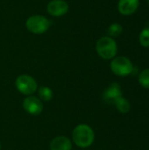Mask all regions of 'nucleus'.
Instances as JSON below:
<instances>
[{"label": "nucleus", "instance_id": "f257e3e1", "mask_svg": "<svg viewBox=\"0 0 149 150\" xmlns=\"http://www.w3.org/2000/svg\"><path fill=\"white\" fill-rule=\"evenodd\" d=\"M94 132L90 127L82 124L77 126L73 131V141L80 148H88L94 142Z\"/></svg>", "mask_w": 149, "mask_h": 150}, {"label": "nucleus", "instance_id": "f03ea898", "mask_svg": "<svg viewBox=\"0 0 149 150\" xmlns=\"http://www.w3.org/2000/svg\"><path fill=\"white\" fill-rule=\"evenodd\" d=\"M96 50L100 57L105 60H110L116 56L118 52V45L112 38L105 36L100 38L97 41Z\"/></svg>", "mask_w": 149, "mask_h": 150}, {"label": "nucleus", "instance_id": "7ed1b4c3", "mask_svg": "<svg viewBox=\"0 0 149 150\" xmlns=\"http://www.w3.org/2000/svg\"><path fill=\"white\" fill-rule=\"evenodd\" d=\"M50 21L44 16L33 15L26 19V29L34 34H41L46 33L50 27Z\"/></svg>", "mask_w": 149, "mask_h": 150}, {"label": "nucleus", "instance_id": "20e7f679", "mask_svg": "<svg viewBox=\"0 0 149 150\" xmlns=\"http://www.w3.org/2000/svg\"><path fill=\"white\" fill-rule=\"evenodd\" d=\"M111 69L119 76H126L133 71V65L127 57L117 56L111 62Z\"/></svg>", "mask_w": 149, "mask_h": 150}, {"label": "nucleus", "instance_id": "39448f33", "mask_svg": "<svg viewBox=\"0 0 149 150\" xmlns=\"http://www.w3.org/2000/svg\"><path fill=\"white\" fill-rule=\"evenodd\" d=\"M16 87L24 95H31L37 90L36 81L30 76L21 75L16 80Z\"/></svg>", "mask_w": 149, "mask_h": 150}, {"label": "nucleus", "instance_id": "423d86ee", "mask_svg": "<svg viewBox=\"0 0 149 150\" xmlns=\"http://www.w3.org/2000/svg\"><path fill=\"white\" fill-rule=\"evenodd\" d=\"M47 11L54 17L65 15L68 11V4L64 0H52L47 4Z\"/></svg>", "mask_w": 149, "mask_h": 150}, {"label": "nucleus", "instance_id": "0eeeda50", "mask_svg": "<svg viewBox=\"0 0 149 150\" xmlns=\"http://www.w3.org/2000/svg\"><path fill=\"white\" fill-rule=\"evenodd\" d=\"M24 109L32 115H39L43 110L41 101L35 97H28L24 100Z\"/></svg>", "mask_w": 149, "mask_h": 150}, {"label": "nucleus", "instance_id": "6e6552de", "mask_svg": "<svg viewBox=\"0 0 149 150\" xmlns=\"http://www.w3.org/2000/svg\"><path fill=\"white\" fill-rule=\"evenodd\" d=\"M139 4V0H119L118 4V10L120 14L129 16L137 11Z\"/></svg>", "mask_w": 149, "mask_h": 150}, {"label": "nucleus", "instance_id": "1a4fd4ad", "mask_svg": "<svg viewBox=\"0 0 149 150\" xmlns=\"http://www.w3.org/2000/svg\"><path fill=\"white\" fill-rule=\"evenodd\" d=\"M122 97V91L120 85L117 83H112L104 93V100L108 104H114V102Z\"/></svg>", "mask_w": 149, "mask_h": 150}, {"label": "nucleus", "instance_id": "9d476101", "mask_svg": "<svg viewBox=\"0 0 149 150\" xmlns=\"http://www.w3.org/2000/svg\"><path fill=\"white\" fill-rule=\"evenodd\" d=\"M72 145L68 138L65 136H58L50 143L51 150H71Z\"/></svg>", "mask_w": 149, "mask_h": 150}, {"label": "nucleus", "instance_id": "9b49d317", "mask_svg": "<svg viewBox=\"0 0 149 150\" xmlns=\"http://www.w3.org/2000/svg\"><path fill=\"white\" fill-rule=\"evenodd\" d=\"M113 105H115V106L117 107L118 111L120 112L121 113H127L131 110V105H130L129 101L126 98H123V97L119 98L114 102Z\"/></svg>", "mask_w": 149, "mask_h": 150}, {"label": "nucleus", "instance_id": "f8f14e48", "mask_svg": "<svg viewBox=\"0 0 149 150\" xmlns=\"http://www.w3.org/2000/svg\"><path fill=\"white\" fill-rule=\"evenodd\" d=\"M123 32V27L119 23H113L112 24L107 30L108 35L111 38H115V37H119Z\"/></svg>", "mask_w": 149, "mask_h": 150}, {"label": "nucleus", "instance_id": "ddd939ff", "mask_svg": "<svg viewBox=\"0 0 149 150\" xmlns=\"http://www.w3.org/2000/svg\"><path fill=\"white\" fill-rule=\"evenodd\" d=\"M39 96L43 101H50L53 98V91L51 89L46 86H42L39 89Z\"/></svg>", "mask_w": 149, "mask_h": 150}, {"label": "nucleus", "instance_id": "4468645a", "mask_svg": "<svg viewBox=\"0 0 149 150\" xmlns=\"http://www.w3.org/2000/svg\"><path fill=\"white\" fill-rule=\"evenodd\" d=\"M139 83L143 88L149 89V69H146L140 73Z\"/></svg>", "mask_w": 149, "mask_h": 150}, {"label": "nucleus", "instance_id": "2eb2a0df", "mask_svg": "<svg viewBox=\"0 0 149 150\" xmlns=\"http://www.w3.org/2000/svg\"><path fill=\"white\" fill-rule=\"evenodd\" d=\"M140 43L144 47H149V28H144L139 36Z\"/></svg>", "mask_w": 149, "mask_h": 150}, {"label": "nucleus", "instance_id": "dca6fc26", "mask_svg": "<svg viewBox=\"0 0 149 150\" xmlns=\"http://www.w3.org/2000/svg\"><path fill=\"white\" fill-rule=\"evenodd\" d=\"M148 5H149V0H148Z\"/></svg>", "mask_w": 149, "mask_h": 150}, {"label": "nucleus", "instance_id": "f3484780", "mask_svg": "<svg viewBox=\"0 0 149 150\" xmlns=\"http://www.w3.org/2000/svg\"><path fill=\"white\" fill-rule=\"evenodd\" d=\"M0 149H1V145H0Z\"/></svg>", "mask_w": 149, "mask_h": 150}]
</instances>
